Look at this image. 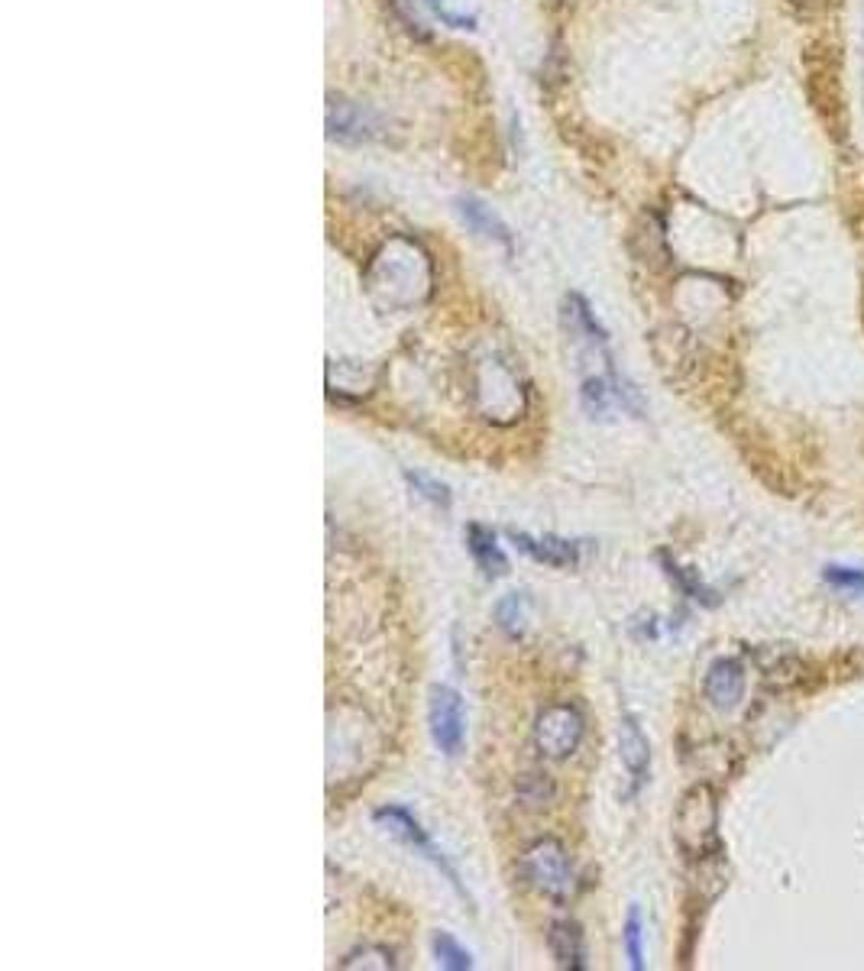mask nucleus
Segmentation results:
<instances>
[{"mask_svg": "<svg viewBox=\"0 0 864 971\" xmlns=\"http://www.w3.org/2000/svg\"><path fill=\"white\" fill-rule=\"evenodd\" d=\"M803 88L829 140H848V98H845V65L842 46L829 36H816L803 46Z\"/></svg>", "mask_w": 864, "mask_h": 971, "instance_id": "1", "label": "nucleus"}, {"mask_svg": "<svg viewBox=\"0 0 864 971\" xmlns=\"http://www.w3.org/2000/svg\"><path fill=\"white\" fill-rule=\"evenodd\" d=\"M674 839L687 858H709L719 845V797L709 784H693L677 803Z\"/></svg>", "mask_w": 864, "mask_h": 971, "instance_id": "2", "label": "nucleus"}, {"mask_svg": "<svg viewBox=\"0 0 864 971\" xmlns=\"http://www.w3.org/2000/svg\"><path fill=\"white\" fill-rule=\"evenodd\" d=\"M521 874L525 881L544 897L564 900L573 891V865L570 855L560 842L554 839H541L534 842L531 849L521 858Z\"/></svg>", "mask_w": 864, "mask_h": 971, "instance_id": "3", "label": "nucleus"}, {"mask_svg": "<svg viewBox=\"0 0 864 971\" xmlns=\"http://www.w3.org/2000/svg\"><path fill=\"white\" fill-rule=\"evenodd\" d=\"M376 823H379V826H386L395 839H402L405 845H411V849H418L424 858L431 861V865H434L437 871H444V878L457 887V894H463V897H466L463 884H460V874L454 871V865H450V861H447V855H444V852L437 849V845L428 839V832L421 829V823H418V819L411 816L408 810H402V806H382V810H376Z\"/></svg>", "mask_w": 864, "mask_h": 971, "instance_id": "4", "label": "nucleus"}, {"mask_svg": "<svg viewBox=\"0 0 864 971\" xmlns=\"http://www.w3.org/2000/svg\"><path fill=\"white\" fill-rule=\"evenodd\" d=\"M534 742L547 758H567L583 742V719L573 706H547L534 726Z\"/></svg>", "mask_w": 864, "mask_h": 971, "instance_id": "5", "label": "nucleus"}, {"mask_svg": "<svg viewBox=\"0 0 864 971\" xmlns=\"http://www.w3.org/2000/svg\"><path fill=\"white\" fill-rule=\"evenodd\" d=\"M428 722H431V738L434 745L444 751L447 758L460 755L463 748V696L454 687H434L431 703H428Z\"/></svg>", "mask_w": 864, "mask_h": 971, "instance_id": "6", "label": "nucleus"}, {"mask_svg": "<svg viewBox=\"0 0 864 971\" xmlns=\"http://www.w3.org/2000/svg\"><path fill=\"white\" fill-rule=\"evenodd\" d=\"M745 667L735 658H719L706 670V700L716 709H735L745 700Z\"/></svg>", "mask_w": 864, "mask_h": 971, "instance_id": "7", "label": "nucleus"}, {"mask_svg": "<svg viewBox=\"0 0 864 971\" xmlns=\"http://www.w3.org/2000/svg\"><path fill=\"white\" fill-rule=\"evenodd\" d=\"M509 538L521 554H528L531 560L547 567H576V560H580V544L567 538H557V535L531 538L525 531H509Z\"/></svg>", "mask_w": 864, "mask_h": 971, "instance_id": "8", "label": "nucleus"}, {"mask_svg": "<svg viewBox=\"0 0 864 971\" xmlns=\"http://www.w3.org/2000/svg\"><path fill=\"white\" fill-rule=\"evenodd\" d=\"M619 755H622L625 771L632 774V793H635L644 784V777H648L651 745H648V738H644L641 726H638L632 716L622 719V729H619Z\"/></svg>", "mask_w": 864, "mask_h": 971, "instance_id": "9", "label": "nucleus"}, {"mask_svg": "<svg viewBox=\"0 0 864 971\" xmlns=\"http://www.w3.org/2000/svg\"><path fill=\"white\" fill-rule=\"evenodd\" d=\"M466 547H470L476 567L483 570L489 580L505 577V573H509V557L502 554V547H499L496 535H492V528L470 525V528H466Z\"/></svg>", "mask_w": 864, "mask_h": 971, "instance_id": "10", "label": "nucleus"}, {"mask_svg": "<svg viewBox=\"0 0 864 971\" xmlns=\"http://www.w3.org/2000/svg\"><path fill=\"white\" fill-rule=\"evenodd\" d=\"M327 130H331V136H337V140H369L376 130V123L363 107L347 104V101H331V107H327Z\"/></svg>", "mask_w": 864, "mask_h": 971, "instance_id": "11", "label": "nucleus"}, {"mask_svg": "<svg viewBox=\"0 0 864 971\" xmlns=\"http://www.w3.org/2000/svg\"><path fill=\"white\" fill-rule=\"evenodd\" d=\"M551 952L560 968H586L583 933L573 920H557L551 926Z\"/></svg>", "mask_w": 864, "mask_h": 971, "instance_id": "12", "label": "nucleus"}, {"mask_svg": "<svg viewBox=\"0 0 864 971\" xmlns=\"http://www.w3.org/2000/svg\"><path fill=\"white\" fill-rule=\"evenodd\" d=\"M460 217L466 224H470L479 237L486 240H499V243H509V227H505L496 214H492L483 201L476 198H460Z\"/></svg>", "mask_w": 864, "mask_h": 971, "instance_id": "13", "label": "nucleus"}, {"mask_svg": "<svg viewBox=\"0 0 864 971\" xmlns=\"http://www.w3.org/2000/svg\"><path fill=\"white\" fill-rule=\"evenodd\" d=\"M434 955H437V962H441V968H450V971H466V968H473V955L466 952L460 942L450 936V933H434Z\"/></svg>", "mask_w": 864, "mask_h": 971, "instance_id": "14", "label": "nucleus"}, {"mask_svg": "<svg viewBox=\"0 0 864 971\" xmlns=\"http://www.w3.org/2000/svg\"><path fill=\"white\" fill-rule=\"evenodd\" d=\"M405 480H408V486L415 489L424 502L437 505V509H450V499H454V496H450V489L444 483L431 480L428 473H405Z\"/></svg>", "mask_w": 864, "mask_h": 971, "instance_id": "15", "label": "nucleus"}, {"mask_svg": "<svg viewBox=\"0 0 864 971\" xmlns=\"http://www.w3.org/2000/svg\"><path fill=\"white\" fill-rule=\"evenodd\" d=\"M496 619L509 635H521V632H525V599H521L518 593H509L496 606Z\"/></svg>", "mask_w": 864, "mask_h": 971, "instance_id": "16", "label": "nucleus"}, {"mask_svg": "<svg viewBox=\"0 0 864 971\" xmlns=\"http://www.w3.org/2000/svg\"><path fill=\"white\" fill-rule=\"evenodd\" d=\"M641 936H644V929H641V910L632 907V910H628V920H625V952H628V965H632L635 971L644 968Z\"/></svg>", "mask_w": 864, "mask_h": 971, "instance_id": "17", "label": "nucleus"}, {"mask_svg": "<svg viewBox=\"0 0 864 971\" xmlns=\"http://www.w3.org/2000/svg\"><path fill=\"white\" fill-rule=\"evenodd\" d=\"M822 580L835 590L842 593H852V596H864V570L855 567H826L822 570Z\"/></svg>", "mask_w": 864, "mask_h": 971, "instance_id": "18", "label": "nucleus"}, {"mask_svg": "<svg viewBox=\"0 0 864 971\" xmlns=\"http://www.w3.org/2000/svg\"><path fill=\"white\" fill-rule=\"evenodd\" d=\"M784 4H787V10H790L797 20H803V23H816V20H822V17H826V13H829L832 0H784Z\"/></svg>", "mask_w": 864, "mask_h": 971, "instance_id": "19", "label": "nucleus"}, {"mask_svg": "<svg viewBox=\"0 0 864 971\" xmlns=\"http://www.w3.org/2000/svg\"><path fill=\"white\" fill-rule=\"evenodd\" d=\"M848 224H852L858 237H864V185L848 198Z\"/></svg>", "mask_w": 864, "mask_h": 971, "instance_id": "20", "label": "nucleus"}]
</instances>
